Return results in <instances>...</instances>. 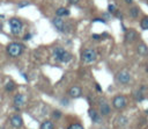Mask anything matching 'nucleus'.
Listing matches in <instances>:
<instances>
[{"mask_svg":"<svg viewBox=\"0 0 148 129\" xmlns=\"http://www.w3.org/2000/svg\"><path fill=\"white\" fill-rule=\"evenodd\" d=\"M136 52H138V55H140L142 57L143 56H147L148 55V46L145 43H140L136 46Z\"/></svg>","mask_w":148,"mask_h":129,"instance_id":"4468645a","label":"nucleus"},{"mask_svg":"<svg viewBox=\"0 0 148 129\" xmlns=\"http://www.w3.org/2000/svg\"><path fill=\"white\" fill-rule=\"evenodd\" d=\"M99 129H108L106 127H102V128H99Z\"/></svg>","mask_w":148,"mask_h":129,"instance_id":"f704fd0d","label":"nucleus"},{"mask_svg":"<svg viewBox=\"0 0 148 129\" xmlns=\"http://www.w3.org/2000/svg\"><path fill=\"white\" fill-rule=\"evenodd\" d=\"M145 113H146V114H148V109H146V110H145Z\"/></svg>","mask_w":148,"mask_h":129,"instance_id":"c9c22d12","label":"nucleus"},{"mask_svg":"<svg viewBox=\"0 0 148 129\" xmlns=\"http://www.w3.org/2000/svg\"><path fill=\"white\" fill-rule=\"evenodd\" d=\"M91 37H92L94 40H97V41H99L102 36H101V35H98V34H92V36H91Z\"/></svg>","mask_w":148,"mask_h":129,"instance_id":"cd10ccee","label":"nucleus"},{"mask_svg":"<svg viewBox=\"0 0 148 129\" xmlns=\"http://www.w3.org/2000/svg\"><path fill=\"white\" fill-rule=\"evenodd\" d=\"M24 102H25V96L23 94H21V93L15 94V96H14V106H15L16 110H18L24 105Z\"/></svg>","mask_w":148,"mask_h":129,"instance_id":"9b49d317","label":"nucleus"},{"mask_svg":"<svg viewBox=\"0 0 148 129\" xmlns=\"http://www.w3.org/2000/svg\"><path fill=\"white\" fill-rule=\"evenodd\" d=\"M133 98H134V99H135L138 102H140V101L145 100V94H143V91H142L141 88H139V89L134 91V92H133Z\"/></svg>","mask_w":148,"mask_h":129,"instance_id":"dca6fc26","label":"nucleus"},{"mask_svg":"<svg viewBox=\"0 0 148 129\" xmlns=\"http://www.w3.org/2000/svg\"><path fill=\"white\" fill-rule=\"evenodd\" d=\"M117 123L119 124V126H125L126 123H127V119L126 117H124V116H119L118 119H117Z\"/></svg>","mask_w":148,"mask_h":129,"instance_id":"4be33fe9","label":"nucleus"},{"mask_svg":"<svg viewBox=\"0 0 148 129\" xmlns=\"http://www.w3.org/2000/svg\"><path fill=\"white\" fill-rule=\"evenodd\" d=\"M53 57L56 60H58L60 63H68L72 59V55L62 48H54L53 49Z\"/></svg>","mask_w":148,"mask_h":129,"instance_id":"f257e3e1","label":"nucleus"},{"mask_svg":"<svg viewBox=\"0 0 148 129\" xmlns=\"http://www.w3.org/2000/svg\"><path fill=\"white\" fill-rule=\"evenodd\" d=\"M67 129H84V128H83V126L80 124V123H72V124H69V126L67 127Z\"/></svg>","mask_w":148,"mask_h":129,"instance_id":"5701e85b","label":"nucleus"},{"mask_svg":"<svg viewBox=\"0 0 148 129\" xmlns=\"http://www.w3.org/2000/svg\"><path fill=\"white\" fill-rule=\"evenodd\" d=\"M95 88H96V91H97V92H99V93L102 92V87H101V85H99V84H95Z\"/></svg>","mask_w":148,"mask_h":129,"instance_id":"c756f323","label":"nucleus"},{"mask_svg":"<svg viewBox=\"0 0 148 129\" xmlns=\"http://www.w3.org/2000/svg\"><path fill=\"white\" fill-rule=\"evenodd\" d=\"M138 33L135 29H128L125 31V36H124V42L127 43V44H131L133 43L136 38H138Z\"/></svg>","mask_w":148,"mask_h":129,"instance_id":"6e6552de","label":"nucleus"},{"mask_svg":"<svg viewBox=\"0 0 148 129\" xmlns=\"http://www.w3.org/2000/svg\"><path fill=\"white\" fill-rule=\"evenodd\" d=\"M14 89H15V83L12 81V80H9V81L5 85V91H7V92H13Z\"/></svg>","mask_w":148,"mask_h":129,"instance_id":"aec40b11","label":"nucleus"},{"mask_svg":"<svg viewBox=\"0 0 148 129\" xmlns=\"http://www.w3.org/2000/svg\"><path fill=\"white\" fill-rule=\"evenodd\" d=\"M120 26H121V29H123V30H124V33H125V31L127 30V29H126V27L124 26V23H120Z\"/></svg>","mask_w":148,"mask_h":129,"instance_id":"473e14b6","label":"nucleus"},{"mask_svg":"<svg viewBox=\"0 0 148 129\" xmlns=\"http://www.w3.org/2000/svg\"><path fill=\"white\" fill-rule=\"evenodd\" d=\"M126 105H127V100L124 95H117L112 99V106H113V108H116L118 110L124 109L126 107Z\"/></svg>","mask_w":148,"mask_h":129,"instance_id":"0eeeda50","label":"nucleus"},{"mask_svg":"<svg viewBox=\"0 0 148 129\" xmlns=\"http://www.w3.org/2000/svg\"><path fill=\"white\" fill-rule=\"evenodd\" d=\"M117 9H116V6L113 5V3H110L109 6H108V12L109 13H114Z\"/></svg>","mask_w":148,"mask_h":129,"instance_id":"b1692460","label":"nucleus"},{"mask_svg":"<svg viewBox=\"0 0 148 129\" xmlns=\"http://www.w3.org/2000/svg\"><path fill=\"white\" fill-rule=\"evenodd\" d=\"M98 102H99V113H101V115L102 116L109 115L111 113V107L109 106V103L103 99H99Z\"/></svg>","mask_w":148,"mask_h":129,"instance_id":"1a4fd4ad","label":"nucleus"},{"mask_svg":"<svg viewBox=\"0 0 148 129\" xmlns=\"http://www.w3.org/2000/svg\"><path fill=\"white\" fill-rule=\"evenodd\" d=\"M39 129H54V123L51 120H45L40 123Z\"/></svg>","mask_w":148,"mask_h":129,"instance_id":"f3484780","label":"nucleus"},{"mask_svg":"<svg viewBox=\"0 0 148 129\" xmlns=\"http://www.w3.org/2000/svg\"><path fill=\"white\" fill-rule=\"evenodd\" d=\"M130 16L132 17V19H136L138 16H139V13H140V9H139V7H136V6H134V7H131L130 8Z\"/></svg>","mask_w":148,"mask_h":129,"instance_id":"a211bd4d","label":"nucleus"},{"mask_svg":"<svg viewBox=\"0 0 148 129\" xmlns=\"http://www.w3.org/2000/svg\"><path fill=\"white\" fill-rule=\"evenodd\" d=\"M114 78L121 85H126V84H128L131 81V74H130V72L127 70H120L119 72H117Z\"/></svg>","mask_w":148,"mask_h":129,"instance_id":"423d86ee","label":"nucleus"},{"mask_svg":"<svg viewBox=\"0 0 148 129\" xmlns=\"http://www.w3.org/2000/svg\"><path fill=\"white\" fill-rule=\"evenodd\" d=\"M30 3L29 2H21L20 5H18V8H23V7H25V6H29Z\"/></svg>","mask_w":148,"mask_h":129,"instance_id":"c85d7f7f","label":"nucleus"},{"mask_svg":"<svg viewBox=\"0 0 148 129\" xmlns=\"http://www.w3.org/2000/svg\"><path fill=\"white\" fill-rule=\"evenodd\" d=\"M56 14H57V16L64 17V16H68V15L71 14V12H69V9L66 8V7H60V8H58V9L56 10Z\"/></svg>","mask_w":148,"mask_h":129,"instance_id":"2eb2a0df","label":"nucleus"},{"mask_svg":"<svg viewBox=\"0 0 148 129\" xmlns=\"http://www.w3.org/2000/svg\"><path fill=\"white\" fill-rule=\"evenodd\" d=\"M92 22H101V23H106V21L103 17H98V19H94Z\"/></svg>","mask_w":148,"mask_h":129,"instance_id":"a878e982","label":"nucleus"},{"mask_svg":"<svg viewBox=\"0 0 148 129\" xmlns=\"http://www.w3.org/2000/svg\"><path fill=\"white\" fill-rule=\"evenodd\" d=\"M8 24H9V30H10V33H12L13 35H15V36L20 35V34L22 33V30H23V23H22V21H21L20 19H17V17H12V19L9 20Z\"/></svg>","mask_w":148,"mask_h":129,"instance_id":"7ed1b4c3","label":"nucleus"},{"mask_svg":"<svg viewBox=\"0 0 148 129\" xmlns=\"http://www.w3.org/2000/svg\"><path fill=\"white\" fill-rule=\"evenodd\" d=\"M88 115H89V117L91 119V121L94 123H99L101 122V115L94 108H89L88 109Z\"/></svg>","mask_w":148,"mask_h":129,"instance_id":"ddd939ff","label":"nucleus"},{"mask_svg":"<svg viewBox=\"0 0 148 129\" xmlns=\"http://www.w3.org/2000/svg\"><path fill=\"white\" fill-rule=\"evenodd\" d=\"M23 50H24V46L21 43H17V42H12L6 48V52L10 57H18V56H21Z\"/></svg>","mask_w":148,"mask_h":129,"instance_id":"f03ea898","label":"nucleus"},{"mask_svg":"<svg viewBox=\"0 0 148 129\" xmlns=\"http://www.w3.org/2000/svg\"><path fill=\"white\" fill-rule=\"evenodd\" d=\"M140 28L142 30H148V16L145 15L141 20H140Z\"/></svg>","mask_w":148,"mask_h":129,"instance_id":"6ab92c4d","label":"nucleus"},{"mask_svg":"<svg viewBox=\"0 0 148 129\" xmlns=\"http://www.w3.org/2000/svg\"><path fill=\"white\" fill-rule=\"evenodd\" d=\"M113 14H114V16H116V17H118V19H120V20L123 19V13H121V12H119V10H116Z\"/></svg>","mask_w":148,"mask_h":129,"instance_id":"393cba45","label":"nucleus"},{"mask_svg":"<svg viewBox=\"0 0 148 129\" xmlns=\"http://www.w3.org/2000/svg\"><path fill=\"white\" fill-rule=\"evenodd\" d=\"M61 115H62V114H61V112H60V110H57V109H56V110H53V112L51 113V116H52L54 120H59V119L61 117Z\"/></svg>","mask_w":148,"mask_h":129,"instance_id":"412c9836","label":"nucleus"},{"mask_svg":"<svg viewBox=\"0 0 148 129\" xmlns=\"http://www.w3.org/2000/svg\"><path fill=\"white\" fill-rule=\"evenodd\" d=\"M31 37H32V35L28 33V34H25V35L23 36V41H29V40H30Z\"/></svg>","mask_w":148,"mask_h":129,"instance_id":"bb28decb","label":"nucleus"},{"mask_svg":"<svg viewBox=\"0 0 148 129\" xmlns=\"http://www.w3.org/2000/svg\"><path fill=\"white\" fill-rule=\"evenodd\" d=\"M133 1H134V0H125V2H126V3H128V5H130V3H132Z\"/></svg>","mask_w":148,"mask_h":129,"instance_id":"72a5a7b5","label":"nucleus"},{"mask_svg":"<svg viewBox=\"0 0 148 129\" xmlns=\"http://www.w3.org/2000/svg\"><path fill=\"white\" fill-rule=\"evenodd\" d=\"M9 122H10L12 127H13V128H16V129H18V128H21V127L23 126V120H22V117H21L20 115H17V114L12 115Z\"/></svg>","mask_w":148,"mask_h":129,"instance_id":"9d476101","label":"nucleus"},{"mask_svg":"<svg viewBox=\"0 0 148 129\" xmlns=\"http://www.w3.org/2000/svg\"><path fill=\"white\" fill-rule=\"evenodd\" d=\"M52 24L53 27L59 31V33H69V27L65 23V21L60 16H56L52 19Z\"/></svg>","mask_w":148,"mask_h":129,"instance_id":"20e7f679","label":"nucleus"},{"mask_svg":"<svg viewBox=\"0 0 148 129\" xmlns=\"http://www.w3.org/2000/svg\"><path fill=\"white\" fill-rule=\"evenodd\" d=\"M21 74H22V76H23V77H24V79H25V80H27V81H28V80H29V78H28V76H27V74H25V73H23V72H21Z\"/></svg>","mask_w":148,"mask_h":129,"instance_id":"2f4dec72","label":"nucleus"},{"mask_svg":"<svg viewBox=\"0 0 148 129\" xmlns=\"http://www.w3.org/2000/svg\"><path fill=\"white\" fill-rule=\"evenodd\" d=\"M82 94V88L80 86H72L69 89H68V95L73 99H76V98H80Z\"/></svg>","mask_w":148,"mask_h":129,"instance_id":"f8f14e48","label":"nucleus"},{"mask_svg":"<svg viewBox=\"0 0 148 129\" xmlns=\"http://www.w3.org/2000/svg\"><path fill=\"white\" fill-rule=\"evenodd\" d=\"M96 51H95V49H92V48H87V49H84L83 51H82V55H81V58H82V60L84 62V63H87V64H89V63H92V62H95V59H96Z\"/></svg>","mask_w":148,"mask_h":129,"instance_id":"39448f33","label":"nucleus"},{"mask_svg":"<svg viewBox=\"0 0 148 129\" xmlns=\"http://www.w3.org/2000/svg\"><path fill=\"white\" fill-rule=\"evenodd\" d=\"M68 2H69V3H72V5H75V3H77V2H79V0H68Z\"/></svg>","mask_w":148,"mask_h":129,"instance_id":"7c9ffc66","label":"nucleus"}]
</instances>
